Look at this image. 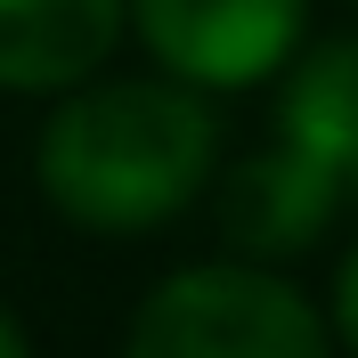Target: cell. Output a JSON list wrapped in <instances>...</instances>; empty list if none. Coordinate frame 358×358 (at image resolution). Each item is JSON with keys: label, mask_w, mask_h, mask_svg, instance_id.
<instances>
[{"label": "cell", "mask_w": 358, "mask_h": 358, "mask_svg": "<svg viewBox=\"0 0 358 358\" xmlns=\"http://www.w3.org/2000/svg\"><path fill=\"white\" fill-rule=\"evenodd\" d=\"M334 326H342V342H350V358H358V245H350V261H342V277H334Z\"/></svg>", "instance_id": "7"}, {"label": "cell", "mask_w": 358, "mask_h": 358, "mask_svg": "<svg viewBox=\"0 0 358 358\" xmlns=\"http://www.w3.org/2000/svg\"><path fill=\"white\" fill-rule=\"evenodd\" d=\"M131 0H0V90H73L114 57Z\"/></svg>", "instance_id": "5"}, {"label": "cell", "mask_w": 358, "mask_h": 358, "mask_svg": "<svg viewBox=\"0 0 358 358\" xmlns=\"http://www.w3.org/2000/svg\"><path fill=\"white\" fill-rule=\"evenodd\" d=\"M220 163V122L179 82H98L73 90L41 131V196L73 228L147 236Z\"/></svg>", "instance_id": "1"}, {"label": "cell", "mask_w": 358, "mask_h": 358, "mask_svg": "<svg viewBox=\"0 0 358 358\" xmlns=\"http://www.w3.org/2000/svg\"><path fill=\"white\" fill-rule=\"evenodd\" d=\"M131 17L179 90H245L301 49L310 0H131Z\"/></svg>", "instance_id": "3"}, {"label": "cell", "mask_w": 358, "mask_h": 358, "mask_svg": "<svg viewBox=\"0 0 358 358\" xmlns=\"http://www.w3.org/2000/svg\"><path fill=\"white\" fill-rule=\"evenodd\" d=\"M342 212V187L317 171L301 147H261L245 155L236 171L220 179V236L252 261H293V252H310Z\"/></svg>", "instance_id": "4"}, {"label": "cell", "mask_w": 358, "mask_h": 358, "mask_svg": "<svg viewBox=\"0 0 358 358\" xmlns=\"http://www.w3.org/2000/svg\"><path fill=\"white\" fill-rule=\"evenodd\" d=\"M0 358H33V350H24V334H17V317H8V310H0Z\"/></svg>", "instance_id": "8"}, {"label": "cell", "mask_w": 358, "mask_h": 358, "mask_svg": "<svg viewBox=\"0 0 358 358\" xmlns=\"http://www.w3.org/2000/svg\"><path fill=\"white\" fill-rule=\"evenodd\" d=\"M285 147L317 163L342 196H358V33L310 49L285 82Z\"/></svg>", "instance_id": "6"}, {"label": "cell", "mask_w": 358, "mask_h": 358, "mask_svg": "<svg viewBox=\"0 0 358 358\" xmlns=\"http://www.w3.org/2000/svg\"><path fill=\"white\" fill-rule=\"evenodd\" d=\"M122 358H326V326L285 277L212 261L163 277L138 301Z\"/></svg>", "instance_id": "2"}]
</instances>
